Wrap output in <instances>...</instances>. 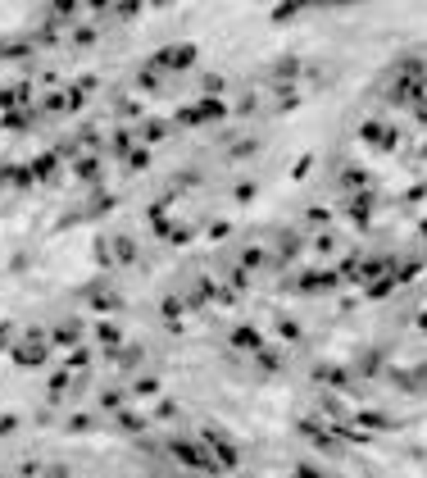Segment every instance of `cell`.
Returning a JSON list of instances; mask_svg holds the SVG:
<instances>
[{"label": "cell", "mask_w": 427, "mask_h": 478, "mask_svg": "<svg viewBox=\"0 0 427 478\" xmlns=\"http://www.w3.org/2000/svg\"><path fill=\"white\" fill-rule=\"evenodd\" d=\"M191 60H196V46H191V41H178V46H164V51L150 60V69L173 73V69H191Z\"/></svg>", "instance_id": "6da1fadb"}, {"label": "cell", "mask_w": 427, "mask_h": 478, "mask_svg": "<svg viewBox=\"0 0 427 478\" xmlns=\"http://www.w3.org/2000/svg\"><path fill=\"white\" fill-rule=\"evenodd\" d=\"M173 456H178L187 470H214V460H209L205 451H200L196 442H178V437H173Z\"/></svg>", "instance_id": "7a4b0ae2"}, {"label": "cell", "mask_w": 427, "mask_h": 478, "mask_svg": "<svg viewBox=\"0 0 427 478\" xmlns=\"http://www.w3.org/2000/svg\"><path fill=\"white\" fill-rule=\"evenodd\" d=\"M41 360H46L41 342H23V347H18V365H41Z\"/></svg>", "instance_id": "3957f363"}, {"label": "cell", "mask_w": 427, "mask_h": 478, "mask_svg": "<svg viewBox=\"0 0 427 478\" xmlns=\"http://www.w3.org/2000/svg\"><path fill=\"white\" fill-rule=\"evenodd\" d=\"M155 392H159V382H155V378H145V382H137V396H155Z\"/></svg>", "instance_id": "277c9868"}, {"label": "cell", "mask_w": 427, "mask_h": 478, "mask_svg": "<svg viewBox=\"0 0 427 478\" xmlns=\"http://www.w3.org/2000/svg\"><path fill=\"white\" fill-rule=\"evenodd\" d=\"M73 5H77V0H55V18H64V14H73Z\"/></svg>", "instance_id": "5b68a950"}]
</instances>
